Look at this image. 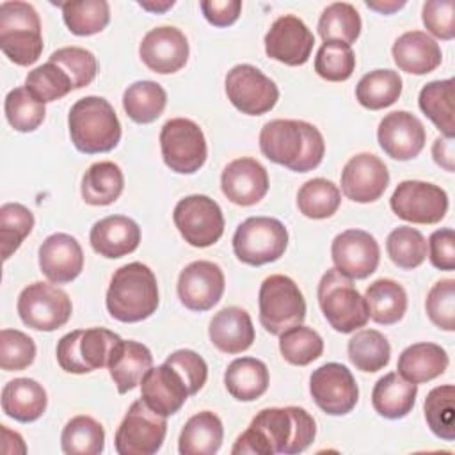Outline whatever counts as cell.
<instances>
[{"label":"cell","mask_w":455,"mask_h":455,"mask_svg":"<svg viewBox=\"0 0 455 455\" xmlns=\"http://www.w3.org/2000/svg\"><path fill=\"white\" fill-rule=\"evenodd\" d=\"M68 128L73 146L85 155L108 153L121 140V123L101 96L80 98L69 110Z\"/></svg>","instance_id":"obj_4"},{"label":"cell","mask_w":455,"mask_h":455,"mask_svg":"<svg viewBox=\"0 0 455 455\" xmlns=\"http://www.w3.org/2000/svg\"><path fill=\"white\" fill-rule=\"evenodd\" d=\"M316 435L315 418L302 407L261 409L235 441L233 455H295L309 448Z\"/></svg>","instance_id":"obj_1"},{"label":"cell","mask_w":455,"mask_h":455,"mask_svg":"<svg viewBox=\"0 0 455 455\" xmlns=\"http://www.w3.org/2000/svg\"><path fill=\"white\" fill-rule=\"evenodd\" d=\"M167 434V418L160 416L140 398L135 400L114 437V446L119 455H153L156 453Z\"/></svg>","instance_id":"obj_11"},{"label":"cell","mask_w":455,"mask_h":455,"mask_svg":"<svg viewBox=\"0 0 455 455\" xmlns=\"http://www.w3.org/2000/svg\"><path fill=\"white\" fill-rule=\"evenodd\" d=\"M121 336L103 329H76L64 334L57 343L59 366L75 375L89 373L108 364V357Z\"/></svg>","instance_id":"obj_8"},{"label":"cell","mask_w":455,"mask_h":455,"mask_svg":"<svg viewBox=\"0 0 455 455\" xmlns=\"http://www.w3.org/2000/svg\"><path fill=\"white\" fill-rule=\"evenodd\" d=\"M34 213L20 203H5L0 206V245L2 259L7 261L32 233Z\"/></svg>","instance_id":"obj_47"},{"label":"cell","mask_w":455,"mask_h":455,"mask_svg":"<svg viewBox=\"0 0 455 455\" xmlns=\"http://www.w3.org/2000/svg\"><path fill=\"white\" fill-rule=\"evenodd\" d=\"M265 158L295 172H309L322 164L325 140L316 126L297 119H274L259 132Z\"/></svg>","instance_id":"obj_2"},{"label":"cell","mask_w":455,"mask_h":455,"mask_svg":"<svg viewBox=\"0 0 455 455\" xmlns=\"http://www.w3.org/2000/svg\"><path fill=\"white\" fill-rule=\"evenodd\" d=\"M425 309L435 327L448 332L455 331V281H437L427 293Z\"/></svg>","instance_id":"obj_54"},{"label":"cell","mask_w":455,"mask_h":455,"mask_svg":"<svg viewBox=\"0 0 455 455\" xmlns=\"http://www.w3.org/2000/svg\"><path fill=\"white\" fill-rule=\"evenodd\" d=\"M203 16L213 27H229L233 25L242 11L240 0H203L201 4Z\"/></svg>","instance_id":"obj_58"},{"label":"cell","mask_w":455,"mask_h":455,"mask_svg":"<svg viewBox=\"0 0 455 455\" xmlns=\"http://www.w3.org/2000/svg\"><path fill=\"white\" fill-rule=\"evenodd\" d=\"M318 304L329 325L350 334L366 325L370 320L364 297L357 291L352 279L336 268H329L318 283Z\"/></svg>","instance_id":"obj_6"},{"label":"cell","mask_w":455,"mask_h":455,"mask_svg":"<svg viewBox=\"0 0 455 455\" xmlns=\"http://www.w3.org/2000/svg\"><path fill=\"white\" fill-rule=\"evenodd\" d=\"M288 247L284 224L272 217H249L233 235L235 256L252 267H261L279 259Z\"/></svg>","instance_id":"obj_9"},{"label":"cell","mask_w":455,"mask_h":455,"mask_svg":"<svg viewBox=\"0 0 455 455\" xmlns=\"http://www.w3.org/2000/svg\"><path fill=\"white\" fill-rule=\"evenodd\" d=\"M355 69V55L350 44L323 41L315 57V71L329 82H345Z\"/></svg>","instance_id":"obj_51"},{"label":"cell","mask_w":455,"mask_h":455,"mask_svg":"<svg viewBox=\"0 0 455 455\" xmlns=\"http://www.w3.org/2000/svg\"><path fill=\"white\" fill-rule=\"evenodd\" d=\"M41 20L34 5L21 0L0 4V48L4 55L18 64L30 66L43 53Z\"/></svg>","instance_id":"obj_5"},{"label":"cell","mask_w":455,"mask_h":455,"mask_svg":"<svg viewBox=\"0 0 455 455\" xmlns=\"http://www.w3.org/2000/svg\"><path fill=\"white\" fill-rule=\"evenodd\" d=\"M60 446L66 455H100L105 448V430L91 416H75L62 428Z\"/></svg>","instance_id":"obj_41"},{"label":"cell","mask_w":455,"mask_h":455,"mask_svg":"<svg viewBox=\"0 0 455 455\" xmlns=\"http://www.w3.org/2000/svg\"><path fill=\"white\" fill-rule=\"evenodd\" d=\"M139 5L149 12H165L174 5V0H165V2H139Z\"/></svg>","instance_id":"obj_61"},{"label":"cell","mask_w":455,"mask_h":455,"mask_svg":"<svg viewBox=\"0 0 455 455\" xmlns=\"http://www.w3.org/2000/svg\"><path fill=\"white\" fill-rule=\"evenodd\" d=\"M25 87L41 103L60 100L73 91V84L68 73L52 60L28 71L25 78Z\"/></svg>","instance_id":"obj_50"},{"label":"cell","mask_w":455,"mask_h":455,"mask_svg":"<svg viewBox=\"0 0 455 455\" xmlns=\"http://www.w3.org/2000/svg\"><path fill=\"white\" fill-rule=\"evenodd\" d=\"M341 204L339 188L325 178H313L306 181L297 192L299 212L307 219H329Z\"/></svg>","instance_id":"obj_43"},{"label":"cell","mask_w":455,"mask_h":455,"mask_svg":"<svg viewBox=\"0 0 455 455\" xmlns=\"http://www.w3.org/2000/svg\"><path fill=\"white\" fill-rule=\"evenodd\" d=\"M432 156L437 165H441L444 171L453 172L455 171V149H453V139L448 137H437L432 144Z\"/></svg>","instance_id":"obj_59"},{"label":"cell","mask_w":455,"mask_h":455,"mask_svg":"<svg viewBox=\"0 0 455 455\" xmlns=\"http://www.w3.org/2000/svg\"><path fill=\"white\" fill-rule=\"evenodd\" d=\"M190 396L183 377L167 363L153 368L140 382V398L160 416L176 414Z\"/></svg>","instance_id":"obj_24"},{"label":"cell","mask_w":455,"mask_h":455,"mask_svg":"<svg viewBox=\"0 0 455 455\" xmlns=\"http://www.w3.org/2000/svg\"><path fill=\"white\" fill-rule=\"evenodd\" d=\"M268 368L256 357H238L228 364L224 386L238 402H252L268 389Z\"/></svg>","instance_id":"obj_34"},{"label":"cell","mask_w":455,"mask_h":455,"mask_svg":"<svg viewBox=\"0 0 455 455\" xmlns=\"http://www.w3.org/2000/svg\"><path fill=\"white\" fill-rule=\"evenodd\" d=\"M389 185L386 164L371 153L354 155L341 171V190L354 203L377 201Z\"/></svg>","instance_id":"obj_20"},{"label":"cell","mask_w":455,"mask_h":455,"mask_svg":"<svg viewBox=\"0 0 455 455\" xmlns=\"http://www.w3.org/2000/svg\"><path fill=\"white\" fill-rule=\"evenodd\" d=\"M430 263L439 270L455 268V233L451 228L437 229L428 238Z\"/></svg>","instance_id":"obj_57"},{"label":"cell","mask_w":455,"mask_h":455,"mask_svg":"<svg viewBox=\"0 0 455 455\" xmlns=\"http://www.w3.org/2000/svg\"><path fill=\"white\" fill-rule=\"evenodd\" d=\"M398 69L411 75H427L439 68L443 60L439 43L421 30L403 32L391 48Z\"/></svg>","instance_id":"obj_28"},{"label":"cell","mask_w":455,"mask_h":455,"mask_svg":"<svg viewBox=\"0 0 455 455\" xmlns=\"http://www.w3.org/2000/svg\"><path fill=\"white\" fill-rule=\"evenodd\" d=\"M16 309L27 327L44 332L66 325L73 313L69 295L59 286L43 281H36L21 290Z\"/></svg>","instance_id":"obj_12"},{"label":"cell","mask_w":455,"mask_h":455,"mask_svg":"<svg viewBox=\"0 0 455 455\" xmlns=\"http://www.w3.org/2000/svg\"><path fill=\"white\" fill-rule=\"evenodd\" d=\"M416 395L418 384L405 380L398 371H391L375 382L371 405L382 418L400 419L412 411Z\"/></svg>","instance_id":"obj_32"},{"label":"cell","mask_w":455,"mask_h":455,"mask_svg":"<svg viewBox=\"0 0 455 455\" xmlns=\"http://www.w3.org/2000/svg\"><path fill=\"white\" fill-rule=\"evenodd\" d=\"M421 20L427 30L444 41L455 37V2L453 0H428L423 4Z\"/></svg>","instance_id":"obj_56"},{"label":"cell","mask_w":455,"mask_h":455,"mask_svg":"<svg viewBox=\"0 0 455 455\" xmlns=\"http://www.w3.org/2000/svg\"><path fill=\"white\" fill-rule=\"evenodd\" d=\"M89 242L94 252L103 258H123L139 247L140 228L126 215H108L92 224Z\"/></svg>","instance_id":"obj_26"},{"label":"cell","mask_w":455,"mask_h":455,"mask_svg":"<svg viewBox=\"0 0 455 455\" xmlns=\"http://www.w3.org/2000/svg\"><path fill=\"white\" fill-rule=\"evenodd\" d=\"M352 364L366 373H375L387 366L391 359V347L387 338L375 329L357 331L347 345Z\"/></svg>","instance_id":"obj_40"},{"label":"cell","mask_w":455,"mask_h":455,"mask_svg":"<svg viewBox=\"0 0 455 455\" xmlns=\"http://www.w3.org/2000/svg\"><path fill=\"white\" fill-rule=\"evenodd\" d=\"M226 286L222 268L206 259L188 263L178 277V297L190 311H208L222 297Z\"/></svg>","instance_id":"obj_19"},{"label":"cell","mask_w":455,"mask_h":455,"mask_svg":"<svg viewBox=\"0 0 455 455\" xmlns=\"http://www.w3.org/2000/svg\"><path fill=\"white\" fill-rule=\"evenodd\" d=\"M174 226L192 247H210L224 233V215L217 201L208 196L194 194L180 199L172 212Z\"/></svg>","instance_id":"obj_13"},{"label":"cell","mask_w":455,"mask_h":455,"mask_svg":"<svg viewBox=\"0 0 455 455\" xmlns=\"http://www.w3.org/2000/svg\"><path fill=\"white\" fill-rule=\"evenodd\" d=\"M160 149L165 165L178 174L197 172L208 156V146L197 123L187 117L169 119L160 130Z\"/></svg>","instance_id":"obj_10"},{"label":"cell","mask_w":455,"mask_h":455,"mask_svg":"<svg viewBox=\"0 0 455 455\" xmlns=\"http://www.w3.org/2000/svg\"><path fill=\"white\" fill-rule=\"evenodd\" d=\"M423 411L432 434L451 443L455 439V387L444 384L430 389Z\"/></svg>","instance_id":"obj_45"},{"label":"cell","mask_w":455,"mask_h":455,"mask_svg":"<svg viewBox=\"0 0 455 455\" xmlns=\"http://www.w3.org/2000/svg\"><path fill=\"white\" fill-rule=\"evenodd\" d=\"M167 105L165 89L153 80H139L126 87L123 94V108L126 116L139 124L156 121Z\"/></svg>","instance_id":"obj_38"},{"label":"cell","mask_w":455,"mask_h":455,"mask_svg":"<svg viewBox=\"0 0 455 455\" xmlns=\"http://www.w3.org/2000/svg\"><path fill=\"white\" fill-rule=\"evenodd\" d=\"M48 60L59 64L68 73L73 89H82L89 85L98 73V60L94 53L80 46L59 48L50 55Z\"/></svg>","instance_id":"obj_52"},{"label":"cell","mask_w":455,"mask_h":455,"mask_svg":"<svg viewBox=\"0 0 455 455\" xmlns=\"http://www.w3.org/2000/svg\"><path fill=\"white\" fill-rule=\"evenodd\" d=\"M36 359L34 339L18 329L0 331V368L4 371H20Z\"/></svg>","instance_id":"obj_53"},{"label":"cell","mask_w":455,"mask_h":455,"mask_svg":"<svg viewBox=\"0 0 455 455\" xmlns=\"http://www.w3.org/2000/svg\"><path fill=\"white\" fill-rule=\"evenodd\" d=\"M4 110L9 124L21 133L37 130L46 116L44 103L36 100L27 87H16L9 91L5 96Z\"/></svg>","instance_id":"obj_49"},{"label":"cell","mask_w":455,"mask_h":455,"mask_svg":"<svg viewBox=\"0 0 455 455\" xmlns=\"http://www.w3.org/2000/svg\"><path fill=\"white\" fill-rule=\"evenodd\" d=\"M309 393L315 403L331 416L348 414L359 400L357 382L341 363H325L316 368L309 379Z\"/></svg>","instance_id":"obj_16"},{"label":"cell","mask_w":455,"mask_h":455,"mask_svg":"<svg viewBox=\"0 0 455 455\" xmlns=\"http://www.w3.org/2000/svg\"><path fill=\"white\" fill-rule=\"evenodd\" d=\"M57 5L62 9L66 27L75 36L98 34L110 21V7L105 0H71Z\"/></svg>","instance_id":"obj_42"},{"label":"cell","mask_w":455,"mask_h":455,"mask_svg":"<svg viewBox=\"0 0 455 455\" xmlns=\"http://www.w3.org/2000/svg\"><path fill=\"white\" fill-rule=\"evenodd\" d=\"M210 341L224 354H242L254 341V327L249 313L238 306L222 307L208 327Z\"/></svg>","instance_id":"obj_29"},{"label":"cell","mask_w":455,"mask_h":455,"mask_svg":"<svg viewBox=\"0 0 455 455\" xmlns=\"http://www.w3.org/2000/svg\"><path fill=\"white\" fill-rule=\"evenodd\" d=\"M224 85L231 105L247 116L267 114L279 100L275 82L252 64L233 66L226 75Z\"/></svg>","instance_id":"obj_14"},{"label":"cell","mask_w":455,"mask_h":455,"mask_svg":"<svg viewBox=\"0 0 455 455\" xmlns=\"http://www.w3.org/2000/svg\"><path fill=\"white\" fill-rule=\"evenodd\" d=\"M188 53L190 50L185 34L171 25L151 28L139 46L142 62L160 75L180 71L187 64Z\"/></svg>","instance_id":"obj_22"},{"label":"cell","mask_w":455,"mask_h":455,"mask_svg":"<svg viewBox=\"0 0 455 455\" xmlns=\"http://www.w3.org/2000/svg\"><path fill=\"white\" fill-rule=\"evenodd\" d=\"M158 302L156 277L148 265L132 261L114 272L105 299L112 318L123 323L142 322L156 311Z\"/></svg>","instance_id":"obj_3"},{"label":"cell","mask_w":455,"mask_h":455,"mask_svg":"<svg viewBox=\"0 0 455 455\" xmlns=\"http://www.w3.org/2000/svg\"><path fill=\"white\" fill-rule=\"evenodd\" d=\"M334 268L348 279L371 275L380 261V247L373 235L363 229H347L334 236L331 245Z\"/></svg>","instance_id":"obj_17"},{"label":"cell","mask_w":455,"mask_h":455,"mask_svg":"<svg viewBox=\"0 0 455 455\" xmlns=\"http://www.w3.org/2000/svg\"><path fill=\"white\" fill-rule=\"evenodd\" d=\"M259 323L274 336L300 325L306 318V300L297 283L283 274L268 275L258 295Z\"/></svg>","instance_id":"obj_7"},{"label":"cell","mask_w":455,"mask_h":455,"mask_svg":"<svg viewBox=\"0 0 455 455\" xmlns=\"http://www.w3.org/2000/svg\"><path fill=\"white\" fill-rule=\"evenodd\" d=\"M386 251L396 267L412 270L427 258V240L418 229L411 226H398L387 235Z\"/></svg>","instance_id":"obj_48"},{"label":"cell","mask_w":455,"mask_h":455,"mask_svg":"<svg viewBox=\"0 0 455 455\" xmlns=\"http://www.w3.org/2000/svg\"><path fill=\"white\" fill-rule=\"evenodd\" d=\"M153 366L151 350L133 339H123L108 357V373L121 395L135 389Z\"/></svg>","instance_id":"obj_27"},{"label":"cell","mask_w":455,"mask_h":455,"mask_svg":"<svg viewBox=\"0 0 455 455\" xmlns=\"http://www.w3.org/2000/svg\"><path fill=\"white\" fill-rule=\"evenodd\" d=\"M361 16L352 4L334 2L320 14L318 34L323 41L352 44L361 34Z\"/></svg>","instance_id":"obj_44"},{"label":"cell","mask_w":455,"mask_h":455,"mask_svg":"<svg viewBox=\"0 0 455 455\" xmlns=\"http://www.w3.org/2000/svg\"><path fill=\"white\" fill-rule=\"evenodd\" d=\"M366 7L380 12V14H391L405 5V0H366Z\"/></svg>","instance_id":"obj_60"},{"label":"cell","mask_w":455,"mask_h":455,"mask_svg":"<svg viewBox=\"0 0 455 455\" xmlns=\"http://www.w3.org/2000/svg\"><path fill=\"white\" fill-rule=\"evenodd\" d=\"M46 391L34 379L20 377L9 380L2 389V411L20 423L39 419L46 411Z\"/></svg>","instance_id":"obj_30"},{"label":"cell","mask_w":455,"mask_h":455,"mask_svg":"<svg viewBox=\"0 0 455 455\" xmlns=\"http://www.w3.org/2000/svg\"><path fill=\"white\" fill-rule=\"evenodd\" d=\"M396 217L412 224H437L448 212V194L434 183L419 180L400 181L389 199Z\"/></svg>","instance_id":"obj_15"},{"label":"cell","mask_w":455,"mask_h":455,"mask_svg":"<svg viewBox=\"0 0 455 455\" xmlns=\"http://www.w3.org/2000/svg\"><path fill=\"white\" fill-rule=\"evenodd\" d=\"M421 112L435 124L443 137L455 135V80H434L423 85L418 98Z\"/></svg>","instance_id":"obj_35"},{"label":"cell","mask_w":455,"mask_h":455,"mask_svg":"<svg viewBox=\"0 0 455 455\" xmlns=\"http://www.w3.org/2000/svg\"><path fill=\"white\" fill-rule=\"evenodd\" d=\"M165 363L171 364L183 377L190 395H196L206 384L208 366H206V361L197 352L181 348L167 355Z\"/></svg>","instance_id":"obj_55"},{"label":"cell","mask_w":455,"mask_h":455,"mask_svg":"<svg viewBox=\"0 0 455 455\" xmlns=\"http://www.w3.org/2000/svg\"><path fill=\"white\" fill-rule=\"evenodd\" d=\"M315 36L307 25L293 16H279L265 34V52L270 59L286 66H302L309 60Z\"/></svg>","instance_id":"obj_18"},{"label":"cell","mask_w":455,"mask_h":455,"mask_svg":"<svg viewBox=\"0 0 455 455\" xmlns=\"http://www.w3.org/2000/svg\"><path fill=\"white\" fill-rule=\"evenodd\" d=\"M402 94V76L393 69H373L355 85L357 101L370 110L391 107Z\"/></svg>","instance_id":"obj_39"},{"label":"cell","mask_w":455,"mask_h":455,"mask_svg":"<svg viewBox=\"0 0 455 455\" xmlns=\"http://www.w3.org/2000/svg\"><path fill=\"white\" fill-rule=\"evenodd\" d=\"M279 350L290 364L307 366L322 355L323 339L315 329L300 323L279 334Z\"/></svg>","instance_id":"obj_46"},{"label":"cell","mask_w":455,"mask_h":455,"mask_svg":"<svg viewBox=\"0 0 455 455\" xmlns=\"http://www.w3.org/2000/svg\"><path fill=\"white\" fill-rule=\"evenodd\" d=\"M448 354L441 345L421 341L409 345L398 357V373L414 384L437 379L448 368Z\"/></svg>","instance_id":"obj_31"},{"label":"cell","mask_w":455,"mask_h":455,"mask_svg":"<svg viewBox=\"0 0 455 455\" xmlns=\"http://www.w3.org/2000/svg\"><path fill=\"white\" fill-rule=\"evenodd\" d=\"M39 268L55 284L75 281L84 268V251L78 240L68 233L50 235L39 247Z\"/></svg>","instance_id":"obj_25"},{"label":"cell","mask_w":455,"mask_h":455,"mask_svg":"<svg viewBox=\"0 0 455 455\" xmlns=\"http://www.w3.org/2000/svg\"><path fill=\"white\" fill-rule=\"evenodd\" d=\"M377 140L384 153L395 160H412L425 148L427 133L423 123L407 110H395L382 117Z\"/></svg>","instance_id":"obj_21"},{"label":"cell","mask_w":455,"mask_h":455,"mask_svg":"<svg viewBox=\"0 0 455 455\" xmlns=\"http://www.w3.org/2000/svg\"><path fill=\"white\" fill-rule=\"evenodd\" d=\"M124 188V176L117 164L103 160L89 165L82 176V199L91 206H107L119 199Z\"/></svg>","instance_id":"obj_36"},{"label":"cell","mask_w":455,"mask_h":455,"mask_svg":"<svg viewBox=\"0 0 455 455\" xmlns=\"http://www.w3.org/2000/svg\"><path fill=\"white\" fill-rule=\"evenodd\" d=\"M368 315L375 323L393 325L400 322L407 311V293L403 286L393 279L373 281L364 293Z\"/></svg>","instance_id":"obj_37"},{"label":"cell","mask_w":455,"mask_h":455,"mask_svg":"<svg viewBox=\"0 0 455 455\" xmlns=\"http://www.w3.org/2000/svg\"><path fill=\"white\" fill-rule=\"evenodd\" d=\"M220 188L233 204L252 206L268 192V172L256 158L242 156L224 167Z\"/></svg>","instance_id":"obj_23"},{"label":"cell","mask_w":455,"mask_h":455,"mask_svg":"<svg viewBox=\"0 0 455 455\" xmlns=\"http://www.w3.org/2000/svg\"><path fill=\"white\" fill-rule=\"evenodd\" d=\"M224 439L220 418L212 411H201L187 419L178 439L181 455H213Z\"/></svg>","instance_id":"obj_33"}]
</instances>
